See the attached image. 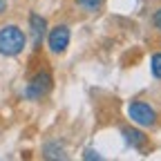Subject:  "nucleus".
Returning <instances> with one entry per match:
<instances>
[{"label":"nucleus","mask_w":161,"mask_h":161,"mask_svg":"<svg viewBox=\"0 0 161 161\" xmlns=\"http://www.w3.org/2000/svg\"><path fill=\"white\" fill-rule=\"evenodd\" d=\"M25 47H27V34L18 25L9 23L0 27V56H7V58L20 56Z\"/></svg>","instance_id":"obj_1"},{"label":"nucleus","mask_w":161,"mask_h":161,"mask_svg":"<svg viewBox=\"0 0 161 161\" xmlns=\"http://www.w3.org/2000/svg\"><path fill=\"white\" fill-rule=\"evenodd\" d=\"M128 116L134 125L139 128H154L157 125V112L146 101H130L128 103Z\"/></svg>","instance_id":"obj_2"},{"label":"nucleus","mask_w":161,"mask_h":161,"mask_svg":"<svg viewBox=\"0 0 161 161\" xmlns=\"http://www.w3.org/2000/svg\"><path fill=\"white\" fill-rule=\"evenodd\" d=\"M52 85H54V78L49 74V69H38L27 83V90H25V96L31 98V101H38L52 92Z\"/></svg>","instance_id":"obj_3"},{"label":"nucleus","mask_w":161,"mask_h":161,"mask_svg":"<svg viewBox=\"0 0 161 161\" xmlns=\"http://www.w3.org/2000/svg\"><path fill=\"white\" fill-rule=\"evenodd\" d=\"M69 47V27L67 25H56L47 31V49L54 56L65 54Z\"/></svg>","instance_id":"obj_4"},{"label":"nucleus","mask_w":161,"mask_h":161,"mask_svg":"<svg viewBox=\"0 0 161 161\" xmlns=\"http://www.w3.org/2000/svg\"><path fill=\"white\" fill-rule=\"evenodd\" d=\"M29 29H31V38H34V47L38 49L43 45V38L47 34V20L38 14H31L29 16Z\"/></svg>","instance_id":"obj_5"},{"label":"nucleus","mask_w":161,"mask_h":161,"mask_svg":"<svg viewBox=\"0 0 161 161\" xmlns=\"http://www.w3.org/2000/svg\"><path fill=\"white\" fill-rule=\"evenodd\" d=\"M121 134L125 136V141H128L134 150H143L146 143H148V136L141 132V130H136V128H123V130H121Z\"/></svg>","instance_id":"obj_6"},{"label":"nucleus","mask_w":161,"mask_h":161,"mask_svg":"<svg viewBox=\"0 0 161 161\" xmlns=\"http://www.w3.org/2000/svg\"><path fill=\"white\" fill-rule=\"evenodd\" d=\"M76 5L87 14H98L103 7V0H76Z\"/></svg>","instance_id":"obj_7"},{"label":"nucleus","mask_w":161,"mask_h":161,"mask_svg":"<svg viewBox=\"0 0 161 161\" xmlns=\"http://www.w3.org/2000/svg\"><path fill=\"white\" fill-rule=\"evenodd\" d=\"M150 72H152L154 78L161 80V52L152 54V58H150Z\"/></svg>","instance_id":"obj_8"},{"label":"nucleus","mask_w":161,"mask_h":161,"mask_svg":"<svg viewBox=\"0 0 161 161\" xmlns=\"http://www.w3.org/2000/svg\"><path fill=\"white\" fill-rule=\"evenodd\" d=\"M152 27H154L157 31H161V7L152 14Z\"/></svg>","instance_id":"obj_9"},{"label":"nucleus","mask_w":161,"mask_h":161,"mask_svg":"<svg viewBox=\"0 0 161 161\" xmlns=\"http://www.w3.org/2000/svg\"><path fill=\"white\" fill-rule=\"evenodd\" d=\"M85 159H98V154L92 152V150H87V152H85Z\"/></svg>","instance_id":"obj_10"},{"label":"nucleus","mask_w":161,"mask_h":161,"mask_svg":"<svg viewBox=\"0 0 161 161\" xmlns=\"http://www.w3.org/2000/svg\"><path fill=\"white\" fill-rule=\"evenodd\" d=\"M7 11V3H5V0H0V16H3Z\"/></svg>","instance_id":"obj_11"}]
</instances>
